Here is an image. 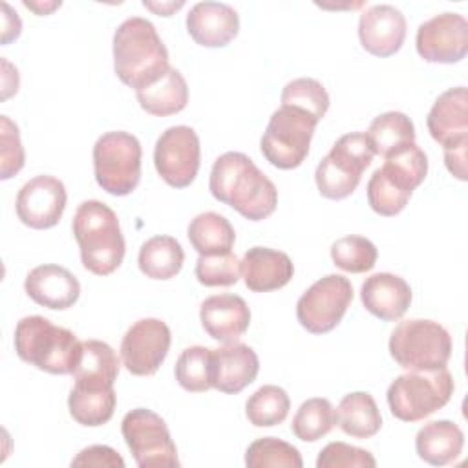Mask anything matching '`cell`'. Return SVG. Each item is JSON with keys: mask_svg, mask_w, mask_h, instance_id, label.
<instances>
[{"mask_svg": "<svg viewBox=\"0 0 468 468\" xmlns=\"http://www.w3.org/2000/svg\"><path fill=\"white\" fill-rule=\"evenodd\" d=\"M210 194L249 221L269 218L278 205L274 183L241 152H225L210 170Z\"/></svg>", "mask_w": 468, "mask_h": 468, "instance_id": "cell-1", "label": "cell"}, {"mask_svg": "<svg viewBox=\"0 0 468 468\" xmlns=\"http://www.w3.org/2000/svg\"><path fill=\"white\" fill-rule=\"evenodd\" d=\"M168 68V51L150 20L132 16L115 29L113 69L121 82L137 91L159 80Z\"/></svg>", "mask_w": 468, "mask_h": 468, "instance_id": "cell-2", "label": "cell"}, {"mask_svg": "<svg viewBox=\"0 0 468 468\" xmlns=\"http://www.w3.org/2000/svg\"><path fill=\"white\" fill-rule=\"evenodd\" d=\"M71 229L86 271L108 276L119 269L126 245L113 208L97 199L82 201L75 210Z\"/></svg>", "mask_w": 468, "mask_h": 468, "instance_id": "cell-3", "label": "cell"}, {"mask_svg": "<svg viewBox=\"0 0 468 468\" xmlns=\"http://www.w3.org/2000/svg\"><path fill=\"white\" fill-rule=\"evenodd\" d=\"M13 342L20 360L51 375H73L82 349L75 333L38 314L18 320Z\"/></svg>", "mask_w": 468, "mask_h": 468, "instance_id": "cell-4", "label": "cell"}, {"mask_svg": "<svg viewBox=\"0 0 468 468\" xmlns=\"http://www.w3.org/2000/svg\"><path fill=\"white\" fill-rule=\"evenodd\" d=\"M426 174L428 157L415 143L384 159V165L367 181V203L371 210L384 218L400 214Z\"/></svg>", "mask_w": 468, "mask_h": 468, "instance_id": "cell-5", "label": "cell"}, {"mask_svg": "<svg viewBox=\"0 0 468 468\" xmlns=\"http://www.w3.org/2000/svg\"><path fill=\"white\" fill-rule=\"evenodd\" d=\"M453 377L446 367L408 371L388 388V406L393 417L404 422H419L442 406L453 395Z\"/></svg>", "mask_w": 468, "mask_h": 468, "instance_id": "cell-6", "label": "cell"}, {"mask_svg": "<svg viewBox=\"0 0 468 468\" xmlns=\"http://www.w3.org/2000/svg\"><path fill=\"white\" fill-rule=\"evenodd\" d=\"M388 347L393 360L408 371L441 369L452 356V336L439 322L410 318L397 324Z\"/></svg>", "mask_w": 468, "mask_h": 468, "instance_id": "cell-7", "label": "cell"}, {"mask_svg": "<svg viewBox=\"0 0 468 468\" xmlns=\"http://www.w3.org/2000/svg\"><path fill=\"white\" fill-rule=\"evenodd\" d=\"M373 157L375 154L366 133L342 135L316 166L314 181L318 192L335 201L351 196Z\"/></svg>", "mask_w": 468, "mask_h": 468, "instance_id": "cell-8", "label": "cell"}, {"mask_svg": "<svg viewBox=\"0 0 468 468\" xmlns=\"http://www.w3.org/2000/svg\"><path fill=\"white\" fill-rule=\"evenodd\" d=\"M318 122L320 121L300 108L280 106L272 112L260 141L263 157L280 170L300 166L309 154Z\"/></svg>", "mask_w": 468, "mask_h": 468, "instance_id": "cell-9", "label": "cell"}, {"mask_svg": "<svg viewBox=\"0 0 468 468\" xmlns=\"http://www.w3.org/2000/svg\"><path fill=\"white\" fill-rule=\"evenodd\" d=\"M141 143L128 132H106L93 146L97 185L112 196L132 194L141 179Z\"/></svg>", "mask_w": 468, "mask_h": 468, "instance_id": "cell-10", "label": "cell"}, {"mask_svg": "<svg viewBox=\"0 0 468 468\" xmlns=\"http://www.w3.org/2000/svg\"><path fill=\"white\" fill-rule=\"evenodd\" d=\"M121 433L141 468L179 466L177 448L166 422L148 408H135L122 417Z\"/></svg>", "mask_w": 468, "mask_h": 468, "instance_id": "cell-11", "label": "cell"}, {"mask_svg": "<svg viewBox=\"0 0 468 468\" xmlns=\"http://www.w3.org/2000/svg\"><path fill=\"white\" fill-rule=\"evenodd\" d=\"M353 302L351 282L342 274H327L314 282L296 303V318L313 335L333 331Z\"/></svg>", "mask_w": 468, "mask_h": 468, "instance_id": "cell-12", "label": "cell"}, {"mask_svg": "<svg viewBox=\"0 0 468 468\" xmlns=\"http://www.w3.org/2000/svg\"><path fill=\"white\" fill-rule=\"evenodd\" d=\"M201 161L199 137L194 128H166L155 141L154 165L161 179L174 188H186L197 176Z\"/></svg>", "mask_w": 468, "mask_h": 468, "instance_id": "cell-13", "label": "cell"}, {"mask_svg": "<svg viewBox=\"0 0 468 468\" xmlns=\"http://www.w3.org/2000/svg\"><path fill=\"white\" fill-rule=\"evenodd\" d=\"M172 335L159 318H141L130 325L121 342L122 366L137 377L154 375L165 362Z\"/></svg>", "mask_w": 468, "mask_h": 468, "instance_id": "cell-14", "label": "cell"}, {"mask_svg": "<svg viewBox=\"0 0 468 468\" xmlns=\"http://www.w3.org/2000/svg\"><path fill=\"white\" fill-rule=\"evenodd\" d=\"M415 46L426 62H459L468 51V22L457 13L435 15L419 26Z\"/></svg>", "mask_w": 468, "mask_h": 468, "instance_id": "cell-15", "label": "cell"}, {"mask_svg": "<svg viewBox=\"0 0 468 468\" xmlns=\"http://www.w3.org/2000/svg\"><path fill=\"white\" fill-rule=\"evenodd\" d=\"M68 194L58 177L37 176L22 185L16 194L15 208L18 219L37 230L55 227L66 208Z\"/></svg>", "mask_w": 468, "mask_h": 468, "instance_id": "cell-16", "label": "cell"}, {"mask_svg": "<svg viewBox=\"0 0 468 468\" xmlns=\"http://www.w3.org/2000/svg\"><path fill=\"white\" fill-rule=\"evenodd\" d=\"M358 38L367 53L382 58L391 57L404 44L406 18L395 5H371L360 15Z\"/></svg>", "mask_w": 468, "mask_h": 468, "instance_id": "cell-17", "label": "cell"}, {"mask_svg": "<svg viewBox=\"0 0 468 468\" xmlns=\"http://www.w3.org/2000/svg\"><path fill=\"white\" fill-rule=\"evenodd\" d=\"M199 320L210 338L221 344H232L249 329L250 309L238 294H214L201 303Z\"/></svg>", "mask_w": 468, "mask_h": 468, "instance_id": "cell-18", "label": "cell"}, {"mask_svg": "<svg viewBox=\"0 0 468 468\" xmlns=\"http://www.w3.org/2000/svg\"><path fill=\"white\" fill-rule=\"evenodd\" d=\"M426 126L442 148L468 143V91L464 86L450 88L437 97Z\"/></svg>", "mask_w": 468, "mask_h": 468, "instance_id": "cell-19", "label": "cell"}, {"mask_svg": "<svg viewBox=\"0 0 468 468\" xmlns=\"http://www.w3.org/2000/svg\"><path fill=\"white\" fill-rule=\"evenodd\" d=\"M26 294L38 305L64 311L80 296V283L66 267L44 263L29 271L24 282Z\"/></svg>", "mask_w": 468, "mask_h": 468, "instance_id": "cell-20", "label": "cell"}, {"mask_svg": "<svg viewBox=\"0 0 468 468\" xmlns=\"http://www.w3.org/2000/svg\"><path fill=\"white\" fill-rule=\"evenodd\" d=\"M186 31L203 48H223L239 31L234 7L221 2H197L186 15Z\"/></svg>", "mask_w": 468, "mask_h": 468, "instance_id": "cell-21", "label": "cell"}, {"mask_svg": "<svg viewBox=\"0 0 468 468\" xmlns=\"http://www.w3.org/2000/svg\"><path fill=\"white\" fill-rule=\"evenodd\" d=\"M212 388L229 395H236L252 384L260 371L256 351L241 342H232L212 349Z\"/></svg>", "mask_w": 468, "mask_h": 468, "instance_id": "cell-22", "label": "cell"}, {"mask_svg": "<svg viewBox=\"0 0 468 468\" xmlns=\"http://www.w3.org/2000/svg\"><path fill=\"white\" fill-rule=\"evenodd\" d=\"M360 300L373 316L384 322H395L404 316L411 303V287L397 274L377 272L362 283Z\"/></svg>", "mask_w": 468, "mask_h": 468, "instance_id": "cell-23", "label": "cell"}, {"mask_svg": "<svg viewBox=\"0 0 468 468\" xmlns=\"http://www.w3.org/2000/svg\"><path fill=\"white\" fill-rule=\"evenodd\" d=\"M294 274L291 258L269 247H252L243 254L241 276L252 292H269L285 287Z\"/></svg>", "mask_w": 468, "mask_h": 468, "instance_id": "cell-24", "label": "cell"}, {"mask_svg": "<svg viewBox=\"0 0 468 468\" xmlns=\"http://www.w3.org/2000/svg\"><path fill=\"white\" fill-rule=\"evenodd\" d=\"M464 433L453 420H430L415 437L417 455L431 466L452 464L463 452Z\"/></svg>", "mask_w": 468, "mask_h": 468, "instance_id": "cell-25", "label": "cell"}, {"mask_svg": "<svg viewBox=\"0 0 468 468\" xmlns=\"http://www.w3.org/2000/svg\"><path fill=\"white\" fill-rule=\"evenodd\" d=\"M121 360L113 347L102 340H84L79 364L73 371L75 384L86 388H113Z\"/></svg>", "mask_w": 468, "mask_h": 468, "instance_id": "cell-26", "label": "cell"}, {"mask_svg": "<svg viewBox=\"0 0 468 468\" xmlns=\"http://www.w3.org/2000/svg\"><path fill=\"white\" fill-rule=\"evenodd\" d=\"M139 106L155 117H166L185 110L188 102V86L179 69L168 68V71L154 84L135 91Z\"/></svg>", "mask_w": 468, "mask_h": 468, "instance_id": "cell-27", "label": "cell"}, {"mask_svg": "<svg viewBox=\"0 0 468 468\" xmlns=\"http://www.w3.org/2000/svg\"><path fill=\"white\" fill-rule=\"evenodd\" d=\"M336 424L355 439H369L382 428V415L375 399L366 391L347 393L336 410Z\"/></svg>", "mask_w": 468, "mask_h": 468, "instance_id": "cell-28", "label": "cell"}, {"mask_svg": "<svg viewBox=\"0 0 468 468\" xmlns=\"http://www.w3.org/2000/svg\"><path fill=\"white\" fill-rule=\"evenodd\" d=\"M366 137L373 154L388 159L415 143V126L406 113L386 112L371 121Z\"/></svg>", "mask_w": 468, "mask_h": 468, "instance_id": "cell-29", "label": "cell"}, {"mask_svg": "<svg viewBox=\"0 0 468 468\" xmlns=\"http://www.w3.org/2000/svg\"><path fill=\"white\" fill-rule=\"evenodd\" d=\"M190 245L199 252V256H214L232 252L236 232L230 221L218 212L197 214L186 229Z\"/></svg>", "mask_w": 468, "mask_h": 468, "instance_id": "cell-30", "label": "cell"}, {"mask_svg": "<svg viewBox=\"0 0 468 468\" xmlns=\"http://www.w3.org/2000/svg\"><path fill=\"white\" fill-rule=\"evenodd\" d=\"M185 261V250L181 243L172 236H154L146 239L139 249V269L146 278L170 280L174 278Z\"/></svg>", "mask_w": 468, "mask_h": 468, "instance_id": "cell-31", "label": "cell"}, {"mask_svg": "<svg viewBox=\"0 0 468 468\" xmlns=\"http://www.w3.org/2000/svg\"><path fill=\"white\" fill-rule=\"evenodd\" d=\"M113 388H86L75 384L68 397V408L73 420L82 426H102L113 417L115 410Z\"/></svg>", "mask_w": 468, "mask_h": 468, "instance_id": "cell-32", "label": "cell"}, {"mask_svg": "<svg viewBox=\"0 0 468 468\" xmlns=\"http://www.w3.org/2000/svg\"><path fill=\"white\" fill-rule=\"evenodd\" d=\"M291 410L289 395L283 388L265 384L258 388L245 402V415L256 428H272L282 424Z\"/></svg>", "mask_w": 468, "mask_h": 468, "instance_id": "cell-33", "label": "cell"}, {"mask_svg": "<svg viewBox=\"0 0 468 468\" xmlns=\"http://www.w3.org/2000/svg\"><path fill=\"white\" fill-rule=\"evenodd\" d=\"M336 426V411L327 399L313 397L300 404L292 417L291 430L296 439L314 442Z\"/></svg>", "mask_w": 468, "mask_h": 468, "instance_id": "cell-34", "label": "cell"}, {"mask_svg": "<svg viewBox=\"0 0 468 468\" xmlns=\"http://www.w3.org/2000/svg\"><path fill=\"white\" fill-rule=\"evenodd\" d=\"M214 364L212 349L205 346L186 347L176 362V380L190 393H203L212 388Z\"/></svg>", "mask_w": 468, "mask_h": 468, "instance_id": "cell-35", "label": "cell"}, {"mask_svg": "<svg viewBox=\"0 0 468 468\" xmlns=\"http://www.w3.org/2000/svg\"><path fill=\"white\" fill-rule=\"evenodd\" d=\"M245 464L249 468H302L303 461L292 444L276 437H261L249 444Z\"/></svg>", "mask_w": 468, "mask_h": 468, "instance_id": "cell-36", "label": "cell"}, {"mask_svg": "<svg viewBox=\"0 0 468 468\" xmlns=\"http://www.w3.org/2000/svg\"><path fill=\"white\" fill-rule=\"evenodd\" d=\"M378 250L375 243L364 236H344L331 245V260L333 263L353 274H360L371 271L377 263Z\"/></svg>", "mask_w": 468, "mask_h": 468, "instance_id": "cell-37", "label": "cell"}, {"mask_svg": "<svg viewBox=\"0 0 468 468\" xmlns=\"http://www.w3.org/2000/svg\"><path fill=\"white\" fill-rule=\"evenodd\" d=\"M282 106H294L322 121L329 110V93L316 79L300 77L285 84L282 91Z\"/></svg>", "mask_w": 468, "mask_h": 468, "instance_id": "cell-38", "label": "cell"}, {"mask_svg": "<svg viewBox=\"0 0 468 468\" xmlns=\"http://www.w3.org/2000/svg\"><path fill=\"white\" fill-rule=\"evenodd\" d=\"M241 261L234 252L199 256L196 261V278L205 287H229L238 283Z\"/></svg>", "mask_w": 468, "mask_h": 468, "instance_id": "cell-39", "label": "cell"}, {"mask_svg": "<svg viewBox=\"0 0 468 468\" xmlns=\"http://www.w3.org/2000/svg\"><path fill=\"white\" fill-rule=\"evenodd\" d=\"M318 468H375V457L358 446L346 442H329L316 459Z\"/></svg>", "mask_w": 468, "mask_h": 468, "instance_id": "cell-40", "label": "cell"}, {"mask_svg": "<svg viewBox=\"0 0 468 468\" xmlns=\"http://www.w3.org/2000/svg\"><path fill=\"white\" fill-rule=\"evenodd\" d=\"M0 143H2V179H9L24 166L26 155L20 143L18 126L7 117H0Z\"/></svg>", "mask_w": 468, "mask_h": 468, "instance_id": "cell-41", "label": "cell"}, {"mask_svg": "<svg viewBox=\"0 0 468 468\" xmlns=\"http://www.w3.org/2000/svg\"><path fill=\"white\" fill-rule=\"evenodd\" d=\"M71 466H106V468H124L122 457L110 446L93 444L77 453Z\"/></svg>", "mask_w": 468, "mask_h": 468, "instance_id": "cell-42", "label": "cell"}, {"mask_svg": "<svg viewBox=\"0 0 468 468\" xmlns=\"http://www.w3.org/2000/svg\"><path fill=\"white\" fill-rule=\"evenodd\" d=\"M466 148L468 143H461V144H453L444 150V165L448 168V172L457 177L459 181H466L468 179V172H466Z\"/></svg>", "mask_w": 468, "mask_h": 468, "instance_id": "cell-43", "label": "cell"}, {"mask_svg": "<svg viewBox=\"0 0 468 468\" xmlns=\"http://www.w3.org/2000/svg\"><path fill=\"white\" fill-rule=\"evenodd\" d=\"M2 44H9L11 40L18 38L20 29H22V22L18 18L16 13H13V9L9 7V4L2 2Z\"/></svg>", "mask_w": 468, "mask_h": 468, "instance_id": "cell-44", "label": "cell"}, {"mask_svg": "<svg viewBox=\"0 0 468 468\" xmlns=\"http://www.w3.org/2000/svg\"><path fill=\"white\" fill-rule=\"evenodd\" d=\"M144 7L152 9L154 13L157 15H163V16H170L174 11H177L179 7L185 5V2H161V4H154V2H143Z\"/></svg>", "mask_w": 468, "mask_h": 468, "instance_id": "cell-45", "label": "cell"}]
</instances>
